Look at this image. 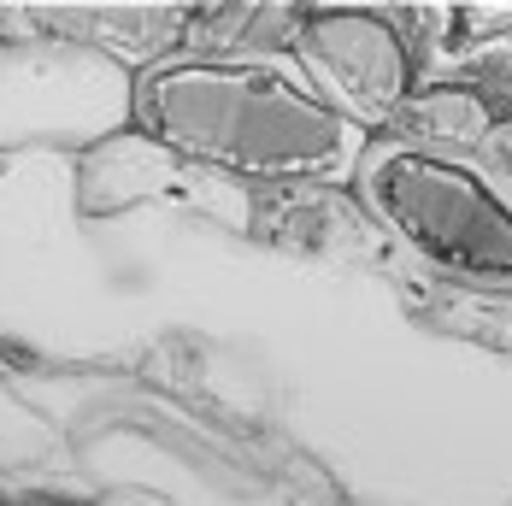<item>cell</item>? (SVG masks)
<instances>
[{"instance_id": "cell-2", "label": "cell", "mask_w": 512, "mask_h": 506, "mask_svg": "<svg viewBox=\"0 0 512 506\" xmlns=\"http://www.w3.org/2000/svg\"><path fill=\"white\" fill-rule=\"evenodd\" d=\"M354 195L401 248H412L442 277L465 289L512 295V201L477 165L371 136Z\"/></svg>"}, {"instance_id": "cell-1", "label": "cell", "mask_w": 512, "mask_h": 506, "mask_svg": "<svg viewBox=\"0 0 512 506\" xmlns=\"http://www.w3.org/2000/svg\"><path fill=\"white\" fill-rule=\"evenodd\" d=\"M136 130L195 171L265 189H354L371 153V130L318 101L295 59H159L136 77Z\"/></svg>"}, {"instance_id": "cell-6", "label": "cell", "mask_w": 512, "mask_h": 506, "mask_svg": "<svg viewBox=\"0 0 512 506\" xmlns=\"http://www.w3.org/2000/svg\"><path fill=\"white\" fill-rule=\"evenodd\" d=\"M483 148H489V159H495V177L507 183L501 195L512 201V118H501V124H489V136H483Z\"/></svg>"}, {"instance_id": "cell-4", "label": "cell", "mask_w": 512, "mask_h": 506, "mask_svg": "<svg viewBox=\"0 0 512 506\" xmlns=\"http://www.w3.org/2000/svg\"><path fill=\"white\" fill-rule=\"evenodd\" d=\"M289 59L301 65L312 95L354 118L359 130L395 124V112L412 95V48L389 12L359 6H307Z\"/></svg>"}, {"instance_id": "cell-3", "label": "cell", "mask_w": 512, "mask_h": 506, "mask_svg": "<svg viewBox=\"0 0 512 506\" xmlns=\"http://www.w3.org/2000/svg\"><path fill=\"white\" fill-rule=\"evenodd\" d=\"M12 18V12H0ZM136 130V71L89 42L0 24V153L101 148Z\"/></svg>"}, {"instance_id": "cell-5", "label": "cell", "mask_w": 512, "mask_h": 506, "mask_svg": "<svg viewBox=\"0 0 512 506\" xmlns=\"http://www.w3.org/2000/svg\"><path fill=\"white\" fill-rule=\"evenodd\" d=\"M489 112H483V101L477 95H454V89H436V95H418L412 89L407 106L395 112V130H407V136H418V142H483L489 136Z\"/></svg>"}]
</instances>
